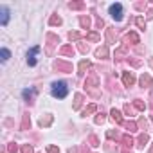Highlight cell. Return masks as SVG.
Segmentation results:
<instances>
[{"instance_id":"obj_1","label":"cell","mask_w":153,"mask_h":153,"mask_svg":"<svg viewBox=\"0 0 153 153\" xmlns=\"http://www.w3.org/2000/svg\"><path fill=\"white\" fill-rule=\"evenodd\" d=\"M99 76L96 74V72H92V74H88L87 76V81H85V88H87V92L92 96V97H99V94H101V90H99Z\"/></svg>"},{"instance_id":"obj_2","label":"cell","mask_w":153,"mask_h":153,"mask_svg":"<svg viewBox=\"0 0 153 153\" xmlns=\"http://www.w3.org/2000/svg\"><path fill=\"white\" fill-rule=\"evenodd\" d=\"M51 94H52L54 97H58V99H65L67 94H68L67 83H65V81H54V83L51 85Z\"/></svg>"},{"instance_id":"obj_3","label":"cell","mask_w":153,"mask_h":153,"mask_svg":"<svg viewBox=\"0 0 153 153\" xmlns=\"http://www.w3.org/2000/svg\"><path fill=\"white\" fill-rule=\"evenodd\" d=\"M59 43V38L54 34V33H47V36H45V52L51 56L52 54V51H54V47Z\"/></svg>"},{"instance_id":"obj_4","label":"cell","mask_w":153,"mask_h":153,"mask_svg":"<svg viewBox=\"0 0 153 153\" xmlns=\"http://www.w3.org/2000/svg\"><path fill=\"white\" fill-rule=\"evenodd\" d=\"M54 70L63 72V74H68V72H72V63L70 61H65V59H56L54 61Z\"/></svg>"},{"instance_id":"obj_5","label":"cell","mask_w":153,"mask_h":153,"mask_svg":"<svg viewBox=\"0 0 153 153\" xmlns=\"http://www.w3.org/2000/svg\"><path fill=\"white\" fill-rule=\"evenodd\" d=\"M123 13H124V11H123V6H121L119 2L110 6V16H112L115 22H121V20H123Z\"/></svg>"},{"instance_id":"obj_6","label":"cell","mask_w":153,"mask_h":153,"mask_svg":"<svg viewBox=\"0 0 153 153\" xmlns=\"http://www.w3.org/2000/svg\"><path fill=\"white\" fill-rule=\"evenodd\" d=\"M124 58H130L128 56V45L126 43H123L119 49H115V52H114V59L115 61H121V59H124Z\"/></svg>"},{"instance_id":"obj_7","label":"cell","mask_w":153,"mask_h":153,"mask_svg":"<svg viewBox=\"0 0 153 153\" xmlns=\"http://www.w3.org/2000/svg\"><path fill=\"white\" fill-rule=\"evenodd\" d=\"M34 96H36V88H25V90H22V97H24V101L29 106L34 103Z\"/></svg>"},{"instance_id":"obj_8","label":"cell","mask_w":153,"mask_h":153,"mask_svg":"<svg viewBox=\"0 0 153 153\" xmlns=\"http://www.w3.org/2000/svg\"><path fill=\"white\" fill-rule=\"evenodd\" d=\"M40 52V47L36 45V47H33L29 52H27V65L29 67H36V54Z\"/></svg>"},{"instance_id":"obj_9","label":"cell","mask_w":153,"mask_h":153,"mask_svg":"<svg viewBox=\"0 0 153 153\" xmlns=\"http://www.w3.org/2000/svg\"><path fill=\"white\" fill-rule=\"evenodd\" d=\"M90 67H92V63H90L88 59H81V61H79V65H78V76H79V78H83Z\"/></svg>"},{"instance_id":"obj_10","label":"cell","mask_w":153,"mask_h":153,"mask_svg":"<svg viewBox=\"0 0 153 153\" xmlns=\"http://www.w3.org/2000/svg\"><path fill=\"white\" fill-rule=\"evenodd\" d=\"M123 40H124V43H126V45H128L130 42H131L133 45H139V43H140V40H139V36H137V33H133V31H128V33L124 34V38H123Z\"/></svg>"},{"instance_id":"obj_11","label":"cell","mask_w":153,"mask_h":153,"mask_svg":"<svg viewBox=\"0 0 153 153\" xmlns=\"http://www.w3.org/2000/svg\"><path fill=\"white\" fill-rule=\"evenodd\" d=\"M139 83H140L142 88H149V87H153V78H151L149 74H142L140 78H139Z\"/></svg>"},{"instance_id":"obj_12","label":"cell","mask_w":153,"mask_h":153,"mask_svg":"<svg viewBox=\"0 0 153 153\" xmlns=\"http://www.w3.org/2000/svg\"><path fill=\"white\" fill-rule=\"evenodd\" d=\"M148 142H149V135H148L146 131H142V133H140V135L135 139V146H137V148H140V149H142V148H144Z\"/></svg>"},{"instance_id":"obj_13","label":"cell","mask_w":153,"mask_h":153,"mask_svg":"<svg viewBox=\"0 0 153 153\" xmlns=\"http://www.w3.org/2000/svg\"><path fill=\"white\" fill-rule=\"evenodd\" d=\"M133 83H135L133 72H123V85L124 87H133Z\"/></svg>"},{"instance_id":"obj_14","label":"cell","mask_w":153,"mask_h":153,"mask_svg":"<svg viewBox=\"0 0 153 153\" xmlns=\"http://www.w3.org/2000/svg\"><path fill=\"white\" fill-rule=\"evenodd\" d=\"M121 142H123V148H126V149H131V146H135V139H133L130 133L123 135V137H121Z\"/></svg>"},{"instance_id":"obj_15","label":"cell","mask_w":153,"mask_h":153,"mask_svg":"<svg viewBox=\"0 0 153 153\" xmlns=\"http://www.w3.org/2000/svg\"><path fill=\"white\" fill-rule=\"evenodd\" d=\"M74 54H76V51H74V47H72V45H61V47H59V56L72 58Z\"/></svg>"},{"instance_id":"obj_16","label":"cell","mask_w":153,"mask_h":153,"mask_svg":"<svg viewBox=\"0 0 153 153\" xmlns=\"http://www.w3.org/2000/svg\"><path fill=\"white\" fill-rule=\"evenodd\" d=\"M7 22H9V9L6 6H2V7H0V24L6 27Z\"/></svg>"},{"instance_id":"obj_17","label":"cell","mask_w":153,"mask_h":153,"mask_svg":"<svg viewBox=\"0 0 153 153\" xmlns=\"http://www.w3.org/2000/svg\"><path fill=\"white\" fill-rule=\"evenodd\" d=\"M110 115H112V119H114V123L115 124H124V119H123V114L117 110V108H112V112H110Z\"/></svg>"},{"instance_id":"obj_18","label":"cell","mask_w":153,"mask_h":153,"mask_svg":"<svg viewBox=\"0 0 153 153\" xmlns=\"http://www.w3.org/2000/svg\"><path fill=\"white\" fill-rule=\"evenodd\" d=\"M38 123H40V126H42V128H49V126L52 124V115H51V114H45V115H42V117H40V121H38Z\"/></svg>"},{"instance_id":"obj_19","label":"cell","mask_w":153,"mask_h":153,"mask_svg":"<svg viewBox=\"0 0 153 153\" xmlns=\"http://www.w3.org/2000/svg\"><path fill=\"white\" fill-rule=\"evenodd\" d=\"M79 25H81V29H90V25H92L90 16L88 15H81L79 16Z\"/></svg>"},{"instance_id":"obj_20","label":"cell","mask_w":153,"mask_h":153,"mask_svg":"<svg viewBox=\"0 0 153 153\" xmlns=\"http://www.w3.org/2000/svg\"><path fill=\"white\" fill-rule=\"evenodd\" d=\"M108 56H110V52H108V47L106 45H103V47H99L96 51V58H99V59H106Z\"/></svg>"},{"instance_id":"obj_21","label":"cell","mask_w":153,"mask_h":153,"mask_svg":"<svg viewBox=\"0 0 153 153\" xmlns=\"http://www.w3.org/2000/svg\"><path fill=\"white\" fill-rule=\"evenodd\" d=\"M83 101H85L83 94H76V96H74V105H72V108H74V110H79L81 105H83Z\"/></svg>"},{"instance_id":"obj_22","label":"cell","mask_w":153,"mask_h":153,"mask_svg":"<svg viewBox=\"0 0 153 153\" xmlns=\"http://www.w3.org/2000/svg\"><path fill=\"white\" fill-rule=\"evenodd\" d=\"M117 36H115V31L114 27H106V43H115Z\"/></svg>"},{"instance_id":"obj_23","label":"cell","mask_w":153,"mask_h":153,"mask_svg":"<svg viewBox=\"0 0 153 153\" xmlns=\"http://www.w3.org/2000/svg\"><path fill=\"white\" fill-rule=\"evenodd\" d=\"M31 128V117H29V114H24L22 115V124H20V130H29Z\"/></svg>"},{"instance_id":"obj_24","label":"cell","mask_w":153,"mask_h":153,"mask_svg":"<svg viewBox=\"0 0 153 153\" xmlns=\"http://www.w3.org/2000/svg\"><path fill=\"white\" fill-rule=\"evenodd\" d=\"M131 105H133V108H135L137 112H144V110H146V103H144L142 99H133Z\"/></svg>"},{"instance_id":"obj_25","label":"cell","mask_w":153,"mask_h":153,"mask_svg":"<svg viewBox=\"0 0 153 153\" xmlns=\"http://www.w3.org/2000/svg\"><path fill=\"white\" fill-rule=\"evenodd\" d=\"M121 137H123V135H121L117 130H108V131H106V139H108V140H112V139L121 140Z\"/></svg>"},{"instance_id":"obj_26","label":"cell","mask_w":153,"mask_h":153,"mask_svg":"<svg viewBox=\"0 0 153 153\" xmlns=\"http://www.w3.org/2000/svg\"><path fill=\"white\" fill-rule=\"evenodd\" d=\"M68 7L72 11H83L85 9V2H68Z\"/></svg>"},{"instance_id":"obj_27","label":"cell","mask_w":153,"mask_h":153,"mask_svg":"<svg viewBox=\"0 0 153 153\" xmlns=\"http://www.w3.org/2000/svg\"><path fill=\"white\" fill-rule=\"evenodd\" d=\"M81 38H83V34H81L79 31H70V33H68V40H70V42H79Z\"/></svg>"},{"instance_id":"obj_28","label":"cell","mask_w":153,"mask_h":153,"mask_svg":"<svg viewBox=\"0 0 153 153\" xmlns=\"http://www.w3.org/2000/svg\"><path fill=\"white\" fill-rule=\"evenodd\" d=\"M123 126H124L128 131H137V130H139V124H137V123H133V121H126Z\"/></svg>"},{"instance_id":"obj_29","label":"cell","mask_w":153,"mask_h":153,"mask_svg":"<svg viewBox=\"0 0 153 153\" xmlns=\"http://www.w3.org/2000/svg\"><path fill=\"white\" fill-rule=\"evenodd\" d=\"M49 25H61V16H59V15H51Z\"/></svg>"},{"instance_id":"obj_30","label":"cell","mask_w":153,"mask_h":153,"mask_svg":"<svg viewBox=\"0 0 153 153\" xmlns=\"http://www.w3.org/2000/svg\"><path fill=\"white\" fill-rule=\"evenodd\" d=\"M135 24H137V27H139L140 31L146 29V20H144V16H135Z\"/></svg>"},{"instance_id":"obj_31","label":"cell","mask_w":153,"mask_h":153,"mask_svg":"<svg viewBox=\"0 0 153 153\" xmlns=\"http://www.w3.org/2000/svg\"><path fill=\"white\" fill-rule=\"evenodd\" d=\"M96 110H97V106H96V105L92 103V105H88V106H87V108L83 110V114H81V115H83V117H87V115H90V114H94Z\"/></svg>"},{"instance_id":"obj_32","label":"cell","mask_w":153,"mask_h":153,"mask_svg":"<svg viewBox=\"0 0 153 153\" xmlns=\"http://www.w3.org/2000/svg\"><path fill=\"white\" fill-rule=\"evenodd\" d=\"M133 7H135L137 11H146V9H148V2H135Z\"/></svg>"},{"instance_id":"obj_33","label":"cell","mask_w":153,"mask_h":153,"mask_svg":"<svg viewBox=\"0 0 153 153\" xmlns=\"http://www.w3.org/2000/svg\"><path fill=\"white\" fill-rule=\"evenodd\" d=\"M78 51H79L81 54H87V52H88V43H85V42H79V43H78Z\"/></svg>"},{"instance_id":"obj_34","label":"cell","mask_w":153,"mask_h":153,"mask_svg":"<svg viewBox=\"0 0 153 153\" xmlns=\"http://www.w3.org/2000/svg\"><path fill=\"white\" fill-rule=\"evenodd\" d=\"M88 144H90V146H94V148L101 146V142H99V139H97L96 135H90V137H88Z\"/></svg>"},{"instance_id":"obj_35","label":"cell","mask_w":153,"mask_h":153,"mask_svg":"<svg viewBox=\"0 0 153 153\" xmlns=\"http://www.w3.org/2000/svg\"><path fill=\"white\" fill-rule=\"evenodd\" d=\"M87 40H88V42H99L101 36H99L97 33H88V34H87Z\"/></svg>"},{"instance_id":"obj_36","label":"cell","mask_w":153,"mask_h":153,"mask_svg":"<svg viewBox=\"0 0 153 153\" xmlns=\"http://www.w3.org/2000/svg\"><path fill=\"white\" fill-rule=\"evenodd\" d=\"M94 121H96V124H103V123L106 121V114H103V112H101V114H97Z\"/></svg>"},{"instance_id":"obj_37","label":"cell","mask_w":153,"mask_h":153,"mask_svg":"<svg viewBox=\"0 0 153 153\" xmlns=\"http://www.w3.org/2000/svg\"><path fill=\"white\" fill-rule=\"evenodd\" d=\"M20 153H34V149H33V146H31V144H22Z\"/></svg>"},{"instance_id":"obj_38","label":"cell","mask_w":153,"mask_h":153,"mask_svg":"<svg viewBox=\"0 0 153 153\" xmlns=\"http://www.w3.org/2000/svg\"><path fill=\"white\" fill-rule=\"evenodd\" d=\"M0 56H2V58H0L2 61H7V59L11 58V52H9L7 49H2V51H0Z\"/></svg>"},{"instance_id":"obj_39","label":"cell","mask_w":153,"mask_h":153,"mask_svg":"<svg viewBox=\"0 0 153 153\" xmlns=\"http://www.w3.org/2000/svg\"><path fill=\"white\" fill-rule=\"evenodd\" d=\"M124 114H126V115H133V114H135L133 105H128V103H126V105H124Z\"/></svg>"},{"instance_id":"obj_40","label":"cell","mask_w":153,"mask_h":153,"mask_svg":"<svg viewBox=\"0 0 153 153\" xmlns=\"http://www.w3.org/2000/svg\"><path fill=\"white\" fill-rule=\"evenodd\" d=\"M7 151L9 153H18V144L16 142H9L7 144Z\"/></svg>"},{"instance_id":"obj_41","label":"cell","mask_w":153,"mask_h":153,"mask_svg":"<svg viewBox=\"0 0 153 153\" xmlns=\"http://www.w3.org/2000/svg\"><path fill=\"white\" fill-rule=\"evenodd\" d=\"M128 63L131 67H140L142 65V59H135V58H128Z\"/></svg>"},{"instance_id":"obj_42","label":"cell","mask_w":153,"mask_h":153,"mask_svg":"<svg viewBox=\"0 0 153 153\" xmlns=\"http://www.w3.org/2000/svg\"><path fill=\"white\" fill-rule=\"evenodd\" d=\"M47 153H59V148L54 146V144H49L47 146Z\"/></svg>"},{"instance_id":"obj_43","label":"cell","mask_w":153,"mask_h":153,"mask_svg":"<svg viewBox=\"0 0 153 153\" xmlns=\"http://www.w3.org/2000/svg\"><path fill=\"white\" fill-rule=\"evenodd\" d=\"M139 126H140V128H144V131H146V130H148V121L142 117V119L139 121Z\"/></svg>"},{"instance_id":"obj_44","label":"cell","mask_w":153,"mask_h":153,"mask_svg":"<svg viewBox=\"0 0 153 153\" xmlns=\"http://www.w3.org/2000/svg\"><path fill=\"white\" fill-rule=\"evenodd\" d=\"M96 25H97V27H99V29H101V27H103V25H105V22H103V20H101V16H96Z\"/></svg>"},{"instance_id":"obj_45","label":"cell","mask_w":153,"mask_h":153,"mask_svg":"<svg viewBox=\"0 0 153 153\" xmlns=\"http://www.w3.org/2000/svg\"><path fill=\"white\" fill-rule=\"evenodd\" d=\"M67 153H79V148H76V146H74V148H68Z\"/></svg>"},{"instance_id":"obj_46","label":"cell","mask_w":153,"mask_h":153,"mask_svg":"<svg viewBox=\"0 0 153 153\" xmlns=\"http://www.w3.org/2000/svg\"><path fill=\"white\" fill-rule=\"evenodd\" d=\"M146 15H148V20H151V18H153V9H148Z\"/></svg>"},{"instance_id":"obj_47","label":"cell","mask_w":153,"mask_h":153,"mask_svg":"<svg viewBox=\"0 0 153 153\" xmlns=\"http://www.w3.org/2000/svg\"><path fill=\"white\" fill-rule=\"evenodd\" d=\"M79 153H88V148H87V146H81V148H79Z\"/></svg>"},{"instance_id":"obj_48","label":"cell","mask_w":153,"mask_h":153,"mask_svg":"<svg viewBox=\"0 0 153 153\" xmlns=\"http://www.w3.org/2000/svg\"><path fill=\"white\" fill-rule=\"evenodd\" d=\"M121 153H133L131 149H126V148H121Z\"/></svg>"},{"instance_id":"obj_49","label":"cell","mask_w":153,"mask_h":153,"mask_svg":"<svg viewBox=\"0 0 153 153\" xmlns=\"http://www.w3.org/2000/svg\"><path fill=\"white\" fill-rule=\"evenodd\" d=\"M149 67L153 68V58H149Z\"/></svg>"},{"instance_id":"obj_50","label":"cell","mask_w":153,"mask_h":153,"mask_svg":"<svg viewBox=\"0 0 153 153\" xmlns=\"http://www.w3.org/2000/svg\"><path fill=\"white\" fill-rule=\"evenodd\" d=\"M148 153H153V144H151V148H149V151Z\"/></svg>"},{"instance_id":"obj_51","label":"cell","mask_w":153,"mask_h":153,"mask_svg":"<svg viewBox=\"0 0 153 153\" xmlns=\"http://www.w3.org/2000/svg\"><path fill=\"white\" fill-rule=\"evenodd\" d=\"M151 123H153V115H151Z\"/></svg>"}]
</instances>
